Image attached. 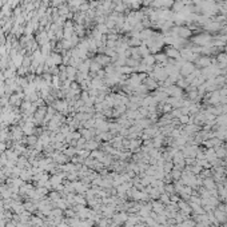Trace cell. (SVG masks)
Returning a JSON list of instances; mask_svg holds the SVG:
<instances>
[{"label": "cell", "mask_w": 227, "mask_h": 227, "mask_svg": "<svg viewBox=\"0 0 227 227\" xmlns=\"http://www.w3.org/2000/svg\"><path fill=\"white\" fill-rule=\"evenodd\" d=\"M193 72V65L191 64H186L183 67V73H191Z\"/></svg>", "instance_id": "6da1fadb"}]
</instances>
